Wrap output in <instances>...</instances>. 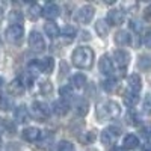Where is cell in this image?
Returning a JSON list of instances; mask_svg holds the SVG:
<instances>
[{
  "instance_id": "cell-17",
  "label": "cell",
  "mask_w": 151,
  "mask_h": 151,
  "mask_svg": "<svg viewBox=\"0 0 151 151\" xmlns=\"http://www.w3.org/2000/svg\"><path fill=\"white\" fill-rule=\"evenodd\" d=\"M8 21L11 23V26H21L24 17H23V12L17 11V9H12L9 14H8Z\"/></svg>"
},
{
  "instance_id": "cell-29",
  "label": "cell",
  "mask_w": 151,
  "mask_h": 151,
  "mask_svg": "<svg viewBox=\"0 0 151 151\" xmlns=\"http://www.w3.org/2000/svg\"><path fill=\"white\" fill-rule=\"evenodd\" d=\"M59 94L62 97V100H70L74 97L73 94V86H62L60 89H59Z\"/></svg>"
},
{
  "instance_id": "cell-41",
  "label": "cell",
  "mask_w": 151,
  "mask_h": 151,
  "mask_svg": "<svg viewBox=\"0 0 151 151\" xmlns=\"http://www.w3.org/2000/svg\"><path fill=\"white\" fill-rule=\"evenodd\" d=\"M2 14H3V3H0V17H2Z\"/></svg>"
},
{
  "instance_id": "cell-21",
  "label": "cell",
  "mask_w": 151,
  "mask_h": 151,
  "mask_svg": "<svg viewBox=\"0 0 151 151\" xmlns=\"http://www.w3.org/2000/svg\"><path fill=\"white\" fill-rule=\"evenodd\" d=\"M122 147L125 150H134L139 147V139H137L136 134H127L122 141Z\"/></svg>"
},
{
  "instance_id": "cell-28",
  "label": "cell",
  "mask_w": 151,
  "mask_h": 151,
  "mask_svg": "<svg viewBox=\"0 0 151 151\" xmlns=\"http://www.w3.org/2000/svg\"><path fill=\"white\" fill-rule=\"evenodd\" d=\"M137 67H139V70L142 71H148L151 70V58L150 56H139V59H137Z\"/></svg>"
},
{
  "instance_id": "cell-35",
  "label": "cell",
  "mask_w": 151,
  "mask_h": 151,
  "mask_svg": "<svg viewBox=\"0 0 151 151\" xmlns=\"http://www.w3.org/2000/svg\"><path fill=\"white\" fill-rule=\"evenodd\" d=\"M144 44L147 47H151V29H148L145 33H144Z\"/></svg>"
},
{
  "instance_id": "cell-45",
  "label": "cell",
  "mask_w": 151,
  "mask_h": 151,
  "mask_svg": "<svg viewBox=\"0 0 151 151\" xmlns=\"http://www.w3.org/2000/svg\"><path fill=\"white\" fill-rule=\"evenodd\" d=\"M0 139H2V134H0Z\"/></svg>"
},
{
  "instance_id": "cell-3",
  "label": "cell",
  "mask_w": 151,
  "mask_h": 151,
  "mask_svg": "<svg viewBox=\"0 0 151 151\" xmlns=\"http://www.w3.org/2000/svg\"><path fill=\"white\" fill-rule=\"evenodd\" d=\"M95 15V9L94 6L91 5H85L82 8H79V11L76 12V15H74V20L80 23V24H88V23H91V20L94 18Z\"/></svg>"
},
{
  "instance_id": "cell-39",
  "label": "cell",
  "mask_w": 151,
  "mask_h": 151,
  "mask_svg": "<svg viewBox=\"0 0 151 151\" xmlns=\"http://www.w3.org/2000/svg\"><path fill=\"white\" fill-rule=\"evenodd\" d=\"M2 124H3V127H5V129H8V130L11 132V134L15 132V129H14V125H12V124H9V122H2Z\"/></svg>"
},
{
  "instance_id": "cell-1",
  "label": "cell",
  "mask_w": 151,
  "mask_h": 151,
  "mask_svg": "<svg viewBox=\"0 0 151 151\" xmlns=\"http://www.w3.org/2000/svg\"><path fill=\"white\" fill-rule=\"evenodd\" d=\"M94 50L89 48V47H79L76 48L73 55H71V60H73V65L77 67V68H82V70H88L91 68L92 64H94Z\"/></svg>"
},
{
  "instance_id": "cell-30",
  "label": "cell",
  "mask_w": 151,
  "mask_h": 151,
  "mask_svg": "<svg viewBox=\"0 0 151 151\" xmlns=\"http://www.w3.org/2000/svg\"><path fill=\"white\" fill-rule=\"evenodd\" d=\"M116 85H118V80L116 79H107L103 83V89L107 91V92H113V91L116 89Z\"/></svg>"
},
{
  "instance_id": "cell-6",
  "label": "cell",
  "mask_w": 151,
  "mask_h": 151,
  "mask_svg": "<svg viewBox=\"0 0 151 151\" xmlns=\"http://www.w3.org/2000/svg\"><path fill=\"white\" fill-rule=\"evenodd\" d=\"M6 35V40L12 44H18L21 40H23V36H24V29L23 26H9L5 32Z\"/></svg>"
},
{
  "instance_id": "cell-10",
  "label": "cell",
  "mask_w": 151,
  "mask_h": 151,
  "mask_svg": "<svg viewBox=\"0 0 151 151\" xmlns=\"http://www.w3.org/2000/svg\"><path fill=\"white\" fill-rule=\"evenodd\" d=\"M59 14H60V9H59V6H58L56 3H53V2L45 3L44 8H42V15H44L47 20H56V18L59 17Z\"/></svg>"
},
{
  "instance_id": "cell-8",
  "label": "cell",
  "mask_w": 151,
  "mask_h": 151,
  "mask_svg": "<svg viewBox=\"0 0 151 151\" xmlns=\"http://www.w3.org/2000/svg\"><path fill=\"white\" fill-rule=\"evenodd\" d=\"M113 60H115V65L121 70L127 68L130 64V53H127L125 50H116L113 53Z\"/></svg>"
},
{
  "instance_id": "cell-26",
  "label": "cell",
  "mask_w": 151,
  "mask_h": 151,
  "mask_svg": "<svg viewBox=\"0 0 151 151\" xmlns=\"http://www.w3.org/2000/svg\"><path fill=\"white\" fill-rule=\"evenodd\" d=\"M137 101H139V94H134V92H132V91L125 92V95H124V103L127 104L129 107H134V106L137 104Z\"/></svg>"
},
{
  "instance_id": "cell-23",
  "label": "cell",
  "mask_w": 151,
  "mask_h": 151,
  "mask_svg": "<svg viewBox=\"0 0 151 151\" xmlns=\"http://www.w3.org/2000/svg\"><path fill=\"white\" fill-rule=\"evenodd\" d=\"M88 109H89V104L85 98H79L77 101H76V113H77L79 116H85L88 113Z\"/></svg>"
},
{
  "instance_id": "cell-22",
  "label": "cell",
  "mask_w": 151,
  "mask_h": 151,
  "mask_svg": "<svg viewBox=\"0 0 151 151\" xmlns=\"http://www.w3.org/2000/svg\"><path fill=\"white\" fill-rule=\"evenodd\" d=\"M71 85H73V88H76V89H82V88L86 85V76L82 74V73L74 74L71 77Z\"/></svg>"
},
{
  "instance_id": "cell-32",
  "label": "cell",
  "mask_w": 151,
  "mask_h": 151,
  "mask_svg": "<svg viewBox=\"0 0 151 151\" xmlns=\"http://www.w3.org/2000/svg\"><path fill=\"white\" fill-rule=\"evenodd\" d=\"M62 33H64V36H68V38H74L76 33H77V30H76V27L70 26V24H67V26L62 29Z\"/></svg>"
},
{
  "instance_id": "cell-9",
  "label": "cell",
  "mask_w": 151,
  "mask_h": 151,
  "mask_svg": "<svg viewBox=\"0 0 151 151\" xmlns=\"http://www.w3.org/2000/svg\"><path fill=\"white\" fill-rule=\"evenodd\" d=\"M35 64H36V68L40 73H44V74H50L53 70H55V60L53 58H42L40 60H35Z\"/></svg>"
},
{
  "instance_id": "cell-14",
  "label": "cell",
  "mask_w": 151,
  "mask_h": 151,
  "mask_svg": "<svg viewBox=\"0 0 151 151\" xmlns=\"http://www.w3.org/2000/svg\"><path fill=\"white\" fill-rule=\"evenodd\" d=\"M41 137V130L38 127H27L23 130V139L27 142H36Z\"/></svg>"
},
{
  "instance_id": "cell-25",
  "label": "cell",
  "mask_w": 151,
  "mask_h": 151,
  "mask_svg": "<svg viewBox=\"0 0 151 151\" xmlns=\"http://www.w3.org/2000/svg\"><path fill=\"white\" fill-rule=\"evenodd\" d=\"M41 14H42V8H41L40 5L33 3V5H30V6H29L27 15H29V18H30L32 21H36L38 18L41 17Z\"/></svg>"
},
{
  "instance_id": "cell-27",
  "label": "cell",
  "mask_w": 151,
  "mask_h": 151,
  "mask_svg": "<svg viewBox=\"0 0 151 151\" xmlns=\"http://www.w3.org/2000/svg\"><path fill=\"white\" fill-rule=\"evenodd\" d=\"M0 109L5 110V112L14 109V101H12V98L8 97V95H2V97H0Z\"/></svg>"
},
{
  "instance_id": "cell-11",
  "label": "cell",
  "mask_w": 151,
  "mask_h": 151,
  "mask_svg": "<svg viewBox=\"0 0 151 151\" xmlns=\"http://www.w3.org/2000/svg\"><path fill=\"white\" fill-rule=\"evenodd\" d=\"M125 20V15L124 12L119 11V9H110L109 14H107V23L112 24V26H119V24H122Z\"/></svg>"
},
{
  "instance_id": "cell-34",
  "label": "cell",
  "mask_w": 151,
  "mask_h": 151,
  "mask_svg": "<svg viewBox=\"0 0 151 151\" xmlns=\"http://www.w3.org/2000/svg\"><path fill=\"white\" fill-rule=\"evenodd\" d=\"M40 89H41V92H42V94H50V92L53 91V85H52V82L45 80V82H42V83H41Z\"/></svg>"
},
{
  "instance_id": "cell-2",
  "label": "cell",
  "mask_w": 151,
  "mask_h": 151,
  "mask_svg": "<svg viewBox=\"0 0 151 151\" xmlns=\"http://www.w3.org/2000/svg\"><path fill=\"white\" fill-rule=\"evenodd\" d=\"M121 113V109H119V104L116 101H104V103H100L97 106V118L100 121H106V119H112L118 116Z\"/></svg>"
},
{
  "instance_id": "cell-42",
  "label": "cell",
  "mask_w": 151,
  "mask_h": 151,
  "mask_svg": "<svg viewBox=\"0 0 151 151\" xmlns=\"http://www.w3.org/2000/svg\"><path fill=\"white\" fill-rule=\"evenodd\" d=\"M3 85H5V82H3L2 77H0V89H2V86H3Z\"/></svg>"
},
{
  "instance_id": "cell-43",
  "label": "cell",
  "mask_w": 151,
  "mask_h": 151,
  "mask_svg": "<svg viewBox=\"0 0 151 151\" xmlns=\"http://www.w3.org/2000/svg\"><path fill=\"white\" fill-rule=\"evenodd\" d=\"M113 151H122V150H119V148H115V150H113Z\"/></svg>"
},
{
  "instance_id": "cell-33",
  "label": "cell",
  "mask_w": 151,
  "mask_h": 151,
  "mask_svg": "<svg viewBox=\"0 0 151 151\" xmlns=\"http://www.w3.org/2000/svg\"><path fill=\"white\" fill-rule=\"evenodd\" d=\"M58 151H76L74 150V145L71 142H67V141H62L58 147Z\"/></svg>"
},
{
  "instance_id": "cell-24",
  "label": "cell",
  "mask_w": 151,
  "mask_h": 151,
  "mask_svg": "<svg viewBox=\"0 0 151 151\" xmlns=\"http://www.w3.org/2000/svg\"><path fill=\"white\" fill-rule=\"evenodd\" d=\"M95 30L97 33L101 36V38H106L107 33H109V24H107V20H98L95 23Z\"/></svg>"
},
{
  "instance_id": "cell-16",
  "label": "cell",
  "mask_w": 151,
  "mask_h": 151,
  "mask_svg": "<svg viewBox=\"0 0 151 151\" xmlns=\"http://www.w3.org/2000/svg\"><path fill=\"white\" fill-rule=\"evenodd\" d=\"M29 109L26 107V106H18V107H15V110H14V118H15V122H18V124H23V122H26L27 119H29Z\"/></svg>"
},
{
  "instance_id": "cell-13",
  "label": "cell",
  "mask_w": 151,
  "mask_h": 151,
  "mask_svg": "<svg viewBox=\"0 0 151 151\" xmlns=\"http://www.w3.org/2000/svg\"><path fill=\"white\" fill-rule=\"evenodd\" d=\"M98 68H100V73L104 74V76H110L113 73V64H112V60L107 55L101 56V59L98 62Z\"/></svg>"
},
{
  "instance_id": "cell-18",
  "label": "cell",
  "mask_w": 151,
  "mask_h": 151,
  "mask_svg": "<svg viewBox=\"0 0 151 151\" xmlns=\"http://www.w3.org/2000/svg\"><path fill=\"white\" fill-rule=\"evenodd\" d=\"M115 42L121 47H125V45H130L132 44V36L127 30H119L116 35H115Z\"/></svg>"
},
{
  "instance_id": "cell-38",
  "label": "cell",
  "mask_w": 151,
  "mask_h": 151,
  "mask_svg": "<svg viewBox=\"0 0 151 151\" xmlns=\"http://www.w3.org/2000/svg\"><path fill=\"white\" fill-rule=\"evenodd\" d=\"M132 27H133V29H134L136 32H139L142 26H141V23H137L136 20H133V21H132Z\"/></svg>"
},
{
  "instance_id": "cell-31",
  "label": "cell",
  "mask_w": 151,
  "mask_h": 151,
  "mask_svg": "<svg viewBox=\"0 0 151 151\" xmlns=\"http://www.w3.org/2000/svg\"><path fill=\"white\" fill-rule=\"evenodd\" d=\"M142 109H144V112L147 113V115H151V92L145 97L144 104H142Z\"/></svg>"
},
{
  "instance_id": "cell-15",
  "label": "cell",
  "mask_w": 151,
  "mask_h": 151,
  "mask_svg": "<svg viewBox=\"0 0 151 151\" xmlns=\"http://www.w3.org/2000/svg\"><path fill=\"white\" fill-rule=\"evenodd\" d=\"M127 83H129V91L134 94H139V91L142 89V80L139 77V74H130L127 79Z\"/></svg>"
},
{
  "instance_id": "cell-12",
  "label": "cell",
  "mask_w": 151,
  "mask_h": 151,
  "mask_svg": "<svg viewBox=\"0 0 151 151\" xmlns=\"http://www.w3.org/2000/svg\"><path fill=\"white\" fill-rule=\"evenodd\" d=\"M24 91H26V86H24V83L20 80V79H15L12 80L9 85H8V92L11 95H15V97H20L24 94Z\"/></svg>"
},
{
  "instance_id": "cell-5",
  "label": "cell",
  "mask_w": 151,
  "mask_h": 151,
  "mask_svg": "<svg viewBox=\"0 0 151 151\" xmlns=\"http://www.w3.org/2000/svg\"><path fill=\"white\" fill-rule=\"evenodd\" d=\"M30 112L36 119H45V118L50 116V109L42 101H33V104L30 107Z\"/></svg>"
},
{
  "instance_id": "cell-7",
  "label": "cell",
  "mask_w": 151,
  "mask_h": 151,
  "mask_svg": "<svg viewBox=\"0 0 151 151\" xmlns=\"http://www.w3.org/2000/svg\"><path fill=\"white\" fill-rule=\"evenodd\" d=\"M121 134V130L119 127H113V125H110V127H107L103 133H101V142L106 144V145H112L113 142L116 141V137Z\"/></svg>"
},
{
  "instance_id": "cell-37",
  "label": "cell",
  "mask_w": 151,
  "mask_h": 151,
  "mask_svg": "<svg viewBox=\"0 0 151 151\" xmlns=\"http://www.w3.org/2000/svg\"><path fill=\"white\" fill-rule=\"evenodd\" d=\"M142 134H144L145 137H150V136H151V125H147V127L142 129Z\"/></svg>"
},
{
  "instance_id": "cell-36",
  "label": "cell",
  "mask_w": 151,
  "mask_h": 151,
  "mask_svg": "<svg viewBox=\"0 0 151 151\" xmlns=\"http://www.w3.org/2000/svg\"><path fill=\"white\" fill-rule=\"evenodd\" d=\"M95 141V133L94 132H88L86 133V142H94Z\"/></svg>"
},
{
  "instance_id": "cell-4",
  "label": "cell",
  "mask_w": 151,
  "mask_h": 151,
  "mask_svg": "<svg viewBox=\"0 0 151 151\" xmlns=\"http://www.w3.org/2000/svg\"><path fill=\"white\" fill-rule=\"evenodd\" d=\"M29 47L33 50V52L36 53H41L45 50V41H44V38L40 32H30L29 35Z\"/></svg>"
},
{
  "instance_id": "cell-44",
  "label": "cell",
  "mask_w": 151,
  "mask_h": 151,
  "mask_svg": "<svg viewBox=\"0 0 151 151\" xmlns=\"http://www.w3.org/2000/svg\"><path fill=\"white\" fill-rule=\"evenodd\" d=\"M0 45H2V40H0Z\"/></svg>"
},
{
  "instance_id": "cell-19",
  "label": "cell",
  "mask_w": 151,
  "mask_h": 151,
  "mask_svg": "<svg viewBox=\"0 0 151 151\" xmlns=\"http://www.w3.org/2000/svg\"><path fill=\"white\" fill-rule=\"evenodd\" d=\"M44 32H45V35H47L48 38L55 40V38H58V36H59L60 29H59V26H58L56 23L48 21V23H45V26H44Z\"/></svg>"
},
{
  "instance_id": "cell-40",
  "label": "cell",
  "mask_w": 151,
  "mask_h": 151,
  "mask_svg": "<svg viewBox=\"0 0 151 151\" xmlns=\"http://www.w3.org/2000/svg\"><path fill=\"white\" fill-rule=\"evenodd\" d=\"M144 151H151V145H148V144H147V145L144 147Z\"/></svg>"
},
{
  "instance_id": "cell-20",
  "label": "cell",
  "mask_w": 151,
  "mask_h": 151,
  "mask_svg": "<svg viewBox=\"0 0 151 151\" xmlns=\"http://www.w3.org/2000/svg\"><path fill=\"white\" fill-rule=\"evenodd\" d=\"M53 110H55V113H58V115H67L68 113V110H70V104H68V101L67 100H58V101H55V104H53Z\"/></svg>"
}]
</instances>
